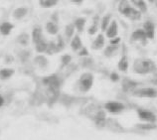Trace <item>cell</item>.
<instances>
[{
	"label": "cell",
	"mask_w": 157,
	"mask_h": 140,
	"mask_svg": "<svg viewBox=\"0 0 157 140\" xmlns=\"http://www.w3.org/2000/svg\"><path fill=\"white\" fill-rule=\"evenodd\" d=\"M132 70L138 75H148L156 71V65L150 59H136L132 65Z\"/></svg>",
	"instance_id": "obj_1"
},
{
	"label": "cell",
	"mask_w": 157,
	"mask_h": 140,
	"mask_svg": "<svg viewBox=\"0 0 157 140\" xmlns=\"http://www.w3.org/2000/svg\"><path fill=\"white\" fill-rule=\"evenodd\" d=\"M94 81V77L92 73H84L78 78L76 84V89L78 92L86 93L90 92V89L93 88Z\"/></svg>",
	"instance_id": "obj_2"
},
{
	"label": "cell",
	"mask_w": 157,
	"mask_h": 140,
	"mask_svg": "<svg viewBox=\"0 0 157 140\" xmlns=\"http://www.w3.org/2000/svg\"><path fill=\"white\" fill-rule=\"evenodd\" d=\"M62 84H63V78L60 75H56V74L45 77L42 79V85L44 86L55 90H60Z\"/></svg>",
	"instance_id": "obj_3"
},
{
	"label": "cell",
	"mask_w": 157,
	"mask_h": 140,
	"mask_svg": "<svg viewBox=\"0 0 157 140\" xmlns=\"http://www.w3.org/2000/svg\"><path fill=\"white\" fill-rule=\"evenodd\" d=\"M133 96L140 98H155L157 97V89L154 88H137L131 93Z\"/></svg>",
	"instance_id": "obj_4"
},
{
	"label": "cell",
	"mask_w": 157,
	"mask_h": 140,
	"mask_svg": "<svg viewBox=\"0 0 157 140\" xmlns=\"http://www.w3.org/2000/svg\"><path fill=\"white\" fill-rule=\"evenodd\" d=\"M104 108L105 112H107L111 114H119L123 112L124 110L126 109V106L124 104H122L121 101H107L105 104L104 105Z\"/></svg>",
	"instance_id": "obj_5"
},
{
	"label": "cell",
	"mask_w": 157,
	"mask_h": 140,
	"mask_svg": "<svg viewBox=\"0 0 157 140\" xmlns=\"http://www.w3.org/2000/svg\"><path fill=\"white\" fill-rule=\"evenodd\" d=\"M136 113H137L138 118L142 122H147V123H155L156 122V115L149 109L139 108L136 109Z\"/></svg>",
	"instance_id": "obj_6"
},
{
	"label": "cell",
	"mask_w": 157,
	"mask_h": 140,
	"mask_svg": "<svg viewBox=\"0 0 157 140\" xmlns=\"http://www.w3.org/2000/svg\"><path fill=\"white\" fill-rule=\"evenodd\" d=\"M105 128L109 131H113V132H123V131H124L123 126L117 120V119L110 118V117H106Z\"/></svg>",
	"instance_id": "obj_7"
},
{
	"label": "cell",
	"mask_w": 157,
	"mask_h": 140,
	"mask_svg": "<svg viewBox=\"0 0 157 140\" xmlns=\"http://www.w3.org/2000/svg\"><path fill=\"white\" fill-rule=\"evenodd\" d=\"M130 40L132 41V42H139L142 45H145L146 41L148 39L145 35V33H144V31H143V29H137V30L132 32V34L130 36Z\"/></svg>",
	"instance_id": "obj_8"
},
{
	"label": "cell",
	"mask_w": 157,
	"mask_h": 140,
	"mask_svg": "<svg viewBox=\"0 0 157 140\" xmlns=\"http://www.w3.org/2000/svg\"><path fill=\"white\" fill-rule=\"evenodd\" d=\"M33 62H34V64L40 70H46L48 68V66H49L48 58L46 56L42 55V54H39L38 56H36L34 58V60H33Z\"/></svg>",
	"instance_id": "obj_9"
},
{
	"label": "cell",
	"mask_w": 157,
	"mask_h": 140,
	"mask_svg": "<svg viewBox=\"0 0 157 140\" xmlns=\"http://www.w3.org/2000/svg\"><path fill=\"white\" fill-rule=\"evenodd\" d=\"M118 34V25H117V22L115 20H113L110 22L109 26L107 27V29L105 30V36L107 38L109 39H113L114 37H117Z\"/></svg>",
	"instance_id": "obj_10"
},
{
	"label": "cell",
	"mask_w": 157,
	"mask_h": 140,
	"mask_svg": "<svg viewBox=\"0 0 157 140\" xmlns=\"http://www.w3.org/2000/svg\"><path fill=\"white\" fill-rule=\"evenodd\" d=\"M143 31L145 33L147 39H154L155 37V25L153 22L151 21H146L143 24Z\"/></svg>",
	"instance_id": "obj_11"
},
{
	"label": "cell",
	"mask_w": 157,
	"mask_h": 140,
	"mask_svg": "<svg viewBox=\"0 0 157 140\" xmlns=\"http://www.w3.org/2000/svg\"><path fill=\"white\" fill-rule=\"evenodd\" d=\"M141 15H142V13L140 12L139 10H137L136 8H134V7H130L128 10H127L125 13H124V15L123 16H125V17L127 18V19H129V20H131V21H137V20H140L141 19Z\"/></svg>",
	"instance_id": "obj_12"
},
{
	"label": "cell",
	"mask_w": 157,
	"mask_h": 140,
	"mask_svg": "<svg viewBox=\"0 0 157 140\" xmlns=\"http://www.w3.org/2000/svg\"><path fill=\"white\" fill-rule=\"evenodd\" d=\"M105 39L104 34H98L96 37V39L93 41L92 49L93 50H101V49L105 47Z\"/></svg>",
	"instance_id": "obj_13"
},
{
	"label": "cell",
	"mask_w": 157,
	"mask_h": 140,
	"mask_svg": "<svg viewBox=\"0 0 157 140\" xmlns=\"http://www.w3.org/2000/svg\"><path fill=\"white\" fill-rule=\"evenodd\" d=\"M138 88V84L136 81L129 80V79H124L122 81V89L124 92H130L132 93L135 89Z\"/></svg>",
	"instance_id": "obj_14"
},
{
	"label": "cell",
	"mask_w": 157,
	"mask_h": 140,
	"mask_svg": "<svg viewBox=\"0 0 157 140\" xmlns=\"http://www.w3.org/2000/svg\"><path fill=\"white\" fill-rule=\"evenodd\" d=\"M70 44H71V48L74 52H78L82 47H84L82 46V42L81 37L78 34H76L73 37L72 40L70 41Z\"/></svg>",
	"instance_id": "obj_15"
},
{
	"label": "cell",
	"mask_w": 157,
	"mask_h": 140,
	"mask_svg": "<svg viewBox=\"0 0 157 140\" xmlns=\"http://www.w3.org/2000/svg\"><path fill=\"white\" fill-rule=\"evenodd\" d=\"M14 29V25L8 21H4L0 23V35L8 36Z\"/></svg>",
	"instance_id": "obj_16"
},
{
	"label": "cell",
	"mask_w": 157,
	"mask_h": 140,
	"mask_svg": "<svg viewBox=\"0 0 157 140\" xmlns=\"http://www.w3.org/2000/svg\"><path fill=\"white\" fill-rule=\"evenodd\" d=\"M45 38V36L43 34V31L42 29L40 27H35L33 29L32 31V42L33 44H37L38 42H40L41 40H43Z\"/></svg>",
	"instance_id": "obj_17"
},
{
	"label": "cell",
	"mask_w": 157,
	"mask_h": 140,
	"mask_svg": "<svg viewBox=\"0 0 157 140\" xmlns=\"http://www.w3.org/2000/svg\"><path fill=\"white\" fill-rule=\"evenodd\" d=\"M128 67H129V63H128V58H127L125 53H123L121 60L118 61V64H117V68L121 72H123L125 73L127 72V70H128Z\"/></svg>",
	"instance_id": "obj_18"
},
{
	"label": "cell",
	"mask_w": 157,
	"mask_h": 140,
	"mask_svg": "<svg viewBox=\"0 0 157 140\" xmlns=\"http://www.w3.org/2000/svg\"><path fill=\"white\" fill-rule=\"evenodd\" d=\"M15 70L12 68H3L0 70V80L1 81H7L11 79L14 76Z\"/></svg>",
	"instance_id": "obj_19"
},
{
	"label": "cell",
	"mask_w": 157,
	"mask_h": 140,
	"mask_svg": "<svg viewBox=\"0 0 157 140\" xmlns=\"http://www.w3.org/2000/svg\"><path fill=\"white\" fill-rule=\"evenodd\" d=\"M28 8L27 7H18L13 11V18L16 20H22L24 17H26L28 14Z\"/></svg>",
	"instance_id": "obj_20"
},
{
	"label": "cell",
	"mask_w": 157,
	"mask_h": 140,
	"mask_svg": "<svg viewBox=\"0 0 157 140\" xmlns=\"http://www.w3.org/2000/svg\"><path fill=\"white\" fill-rule=\"evenodd\" d=\"M75 31H76V28H75V25H74V23H70L68 24L67 26L65 27V40L66 41H71L72 38L74 36H75Z\"/></svg>",
	"instance_id": "obj_21"
},
{
	"label": "cell",
	"mask_w": 157,
	"mask_h": 140,
	"mask_svg": "<svg viewBox=\"0 0 157 140\" xmlns=\"http://www.w3.org/2000/svg\"><path fill=\"white\" fill-rule=\"evenodd\" d=\"M118 49H119V45H109L104 51V55L106 58H111L117 54L118 52Z\"/></svg>",
	"instance_id": "obj_22"
},
{
	"label": "cell",
	"mask_w": 157,
	"mask_h": 140,
	"mask_svg": "<svg viewBox=\"0 0 157 140\" xmlns=\"http://www.w3.org/2000/svg\"><path fill=\"white\" fill-rule=\"evenodd\" d=\"M16 41H17V43L20 45V46L27 47L29 45V43H30V35H29L28 33H26V32L21 33V34L17 37Z\"/></svg>",
	"instance_id": "obj_23"
},
{
	"label": "cell",
	"mask_w": 157,
	"mask_h": 140,
	"mask_svg": "<svg viewBox=\"0 0 157 140\" xmlns=\"http://www.w3.org/2000/svg\"><path fill=\"white\" fill-rule=\"evenodd\" d=\"M59 25L56 22L53 21H49L46 23V31L49 33L50 35H58L59 33Z\"/></svg>",
	"instance_id": "obj_24"
},
{
	"label": "cell",
	"mask_w": 157,
	"mask_h": 140,
	"mask_svg": "<svg viewBox=\"0 0 157 140\" xmlns=\"http://www.w3.org/2000/svg\"><path fill=\"white\" fill-rule=\"evenodd\" d=\"M48 42L46 38H44L43 40H41L40 42H38L37 44H35V50L37 53L39 54H43V53H46L47 51V47H48Z\"/></svg>",
	"instance_id": "obj_25"
},
{
	"label": "cell",
	"mask_w": 157,
	"mask_h": 140,
	"mask_svg": "<svg viewBox=\"0 0 157 140\" xmlns=\"http://www.w3.org/2000/svg\"><path fill=\"white\" fill-rule=\"evenodd\" d=\"M86 19L84 17H80V18H77L74 22V25H75L76 30L78 31V33H82L85 30V27H86Z\"/></svg>",
	"instance_id": "obj_26"
},
{
	"label": "cell",
	"mask_w": 157,
	"mask_h": 140,
	"mask_svg": "<svg viewBox=\"0 0 157 140\" xmlns=\"http://www.w3.org/2000/svg\"><path fill=\"white\" fill-rule=\"evenodd\" d=\"M130 1L136 7V9L139 10L141 13H146L147 12V5L144 0H130Z\"/></svg>",
	"instance_id": "obj_27"
},
{
	"label": "cell",
	"mask_w": 157,
	"mask_h": 140,
	"mask_svg": "<svg viewBox=\"0 0 157 140\" xmlns=\"http://www.w3.org/2000/svg\"><path fill=\"white\" fill-rule=\"evenodd\" d=\"M135 128H137L141 131H151V130H154L157 128V125L155 123H147V122H144V123H139V124H136L135 125Z\"/></svg>",
	"instance_id": "obj_28"
},
{
	"label": "cell",
	"mask_w": 157,
	"mask_h": 140,
	"mask_svg": "<svg viewBox=\"0 0 157 140\" xmlns=\"http://www.w3.org/2000/svg\"><path fill=\"white\" fill-rule=\"evenodd\" d=\"M110 20H111V14H106L105 15L104 17L101 18V23H100V25H101V30L102 32H105V30L107 29V27L109 26V24H110Z\"/></svg>",
	"instance_id": "obj_29"
},
{
	"label": "cell",
	"mask_w": 157,
	"mask_h": 140,
	"mask_svg": "<svg viewBox=\"0 0 157 140\" xmlns=\"http://www.w3.org/2000/svg\"><path fill=\"white\" fill-rule=\"evenodd\" d=\"M56 43V48H57V53H60L61 51H63L66 47V40L62 35H58L57 39L55 41Z\"/></svg>",
	"instance_id": "obj_30"
},
{
	"label": "cell",
	"mask_w": 157,
	"mask_h": 140,
	"mask_svg": "<svg viewBox=\"0 0 157 140\" xmlns=\"http://www.w3.org/2000/svg\"><path fill=\"white\" fill-rule=\"evenodd\" d=\"M60 69L61 70H64L65 68H67L70 64H72V56L69 55V54H65L61 57V60H60Z\"/></svg>",
	"instance_id": "obj_31"
},
{
	"label": "cell",
	"mask_w": 157,
	"mask_h": 140,
	"mask_svg": "<svg viewBox=\"0 0 157 140\" xmlns=\"http://www.w3.org/2000/svg\"><path fill=\"white\" fill-rule=\"evenodd\" d=\"M131 7L128 0H121L118 4V11L121 15H124V13Z\"/></svg>",
	"instance_id": "obj_32"
},
{
	"label": "cell",
	"mask_w": 157,
	"mask_h": 140,
	"mask_svg": "<svg viewBox=\"0 0 157 140\" xmlns=\"http://www.w3.org/2000/svg\"><path fill=\"white\" fill-rule=\"evenodd\" d=\"M30 57H31L30 51L25 50V49H23V50H21L18 53V58L22 63H27V62L30 60Z\"/></svg>",
	"instance_id": "obj_33"
},
{
	"label": "cell",
	"mask_w": 157,
	"mask_h": 140,
	"mask_svg": "<svg viewBox=\"0 0 157 140\" xmlns=\"http://www.w3.org/2000/svg\"><path fill=\"white\" fill-rule=\"evenodd\" d=\"M59 0H39V4L42 8H52L56 6Z\"/></svg>",
	"instance_id": "obj_34"
},
{
	"label": "cell",
	"mask_w": 157,
	"mask_h": 140,
	"mask_svg": "<svg viewBox=\"0 0 157 140\" xmlns=\"http://www.w3.org/2000/svg\"><path fill=\"white\" fill-rule=\"evenodd\" d=\"M98 25H100V20H98V16H96V17L94 18L93 24L90 25V27L89 28V30H88L89 34L90 35H94V34H96V33L98 32Z\"/></svg>",
	"instance_id": "obj_35"
},
{
	"label": "cell",
	"mask_w": 157,
	"mask_h": 140,
	"mask_svg": "<svg viewBox=\"0 0 157 140\" xmlns=\"http://www.w3.org/2000/svg\"><path fill=\"white\" fill-rule=\"evenodd\" d=\"M46 54L48 55H54L57 54V48H56V43L55 41H49L48 42V47H47V51Z\"/></svg>",
	"instance_id": "obj_36"
},
{
	"label": "cell",
	"mask_w": 157,
	"mask_h": 140,
	"mask_svg": "<svg viewBox=\"0 0 157 140\" xmlns=\"http://www.w3.org/2000/svg\"><path fill=\"white\" fill-rule=\"evenodd\" d=\"M94 65L93 59H90L89 57H84L82 59V66L84 68H90Z\"/></svg>",
	"instance_id": "obj_37"
},
{
	"label": "cell",
	"mask_w": 157,
	"mask_h": 140,
	"mask_svg": "<svg viewBox=\"0 0 157 140\" xmlns=\"http://www.w3.org/2000/svg\"><path fill=\"white\" fill-rule=\"evenodd\" d=\"M78 55L82 57V58H84V57H89V51H88V49H86V47H82L80 51L78 52Z\"/></svg>",
	"instance_id": "obj_38"
},
{
	"label": "cell",
	"mask_w": 157,
	"mask_h": 140,
	"mask_svg": "<svg viewBox=\"0 0 157 140\" xmlns=\"http://www.w3.org/2000/svg\"><path fill=\"white\" fill-rule=\"evenodd\" d=\"M109 79H110L111 81H113V83H115V81H118L119 80H121V77H119V75H118L117 73L113 72V73L110 74Z\"/></svg>",
	"instance_id": "obj_39"
},
{
	"label": "cell",
	"mask_w": 157,
	"mask_h": 140,
	"mask_svg": "<svg viewBox=\"0 0 157 140\" xmlns=\"http://www.w3.org/2000/svg\"><path fill=\"white\" fill-rule=\"evenodd\" d=\"M119 43H121V38L119 37H114V38L110 39L109 41L110 45H119Z\"/></svg>",
	"instance_id": "obj_40"
},
{
	"label": "cell",
	"mask_w": 157,
	"mask_h": 140,
	"mask_svg": "<svg viewBox=\"0 0 157 140\" xmlns=\"http://www.w3.org/2000/svg\"><path fill=\"white\" fill-rule=\"evenodd\" d=\"M6 104V98L4 96H2V94H0V108H3L4 105H5Z\"/></svg>",
	"instance_id": "obj_41"
},
{
	"label": "cell",
	"mask_w": 157,
	"mask_h": 140,
	"mask_svg": "<svg viewBox=\"0 0 157 140\" xmlns=\"http://www.w3.org/2000/svg\"><path fill=\"white\" fill-rule=\"evenodd\" d=\"M51 21L58 23V21H59V18H58V13H54V14L52 15V19H51Z\"/></svg>",
	"instance_id": "obj_42"
},
{
	"label": "cell",
	"mask_w": 157,
	"mask_h": 140,
	"mask_svg": "<svg viewBox=\"0 0 157 140\" xmlns=\"http://www.w3.org/2000/svg\"><path fill=\"white\" fill-rule=\"evenodd\" d=\"M84 0H72V2H74V3H77V4H81Z\"/></svg>",
	"instance_id": "obj_43"
},
{
	"label": "cell",
	"mask_w": 157,
	"mask_h": 140,
	"mask_svg": "<svg viewBox=\"0 0 157 140\" xmlns=\"http://www.w3.org/2000/svg\"><path fill=\"white\" fill-rule=\"evenodd\" d=\"M148 1H149L150 3H154V2L156 1V0H148Z\"/></svg>",
	"instance_id": "obj_44"
},
{
	"label": "cell",
	"mask_w": 157,
	"mask_h": 140,
	"mask_svg": "<svg viewBox=\"0 0 157 140\" xmlns=\"http://www.w3.org/2000/svg\"><path fill=\"white\" fill-rule=\"evenodd\" d=\"M0 134H1V128H0Z\"/></svg>",
	"instance_id": "obj_45"
}]
</instances>
